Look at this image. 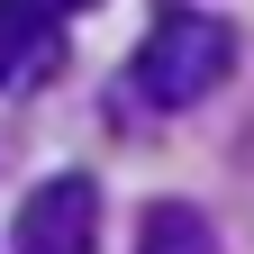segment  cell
Returning a JSON list of instances; mask_svg holds the SVG:
<instances>
[{
  "label": "cell",
  "mask_w": 254,
  "mask_h": 254,
  "mask_svg": "<svg viewBox=\"0 0 254 254\" xmlns=\"http://www.w3.org/2000/svg\"><path fill=\"white\" fill-rule=\"evenodd\" d=\"M227 64H236V37H227V27L200 18V9H173V18L136 46V100L190 109V100H209V91L227 82Z\"/></svg>",
  "instance_id": "6da1fadb"
},
{
  "label": "cell",
  "mask_w": 254,
  "mask_h": 254,
  "mask_svg": "<svg viewBox=\"0 0 254 254\" xmlns=\"http://www.w3.org/2000/svg\"><path fill=\"white\" fill-rule=\"evenodd\" d=\"M55 9H64V0H0V82H18V64L46 55Z\"/></svg>",
  "instance_id": "277c9868"
},
{
  "label": "cell",
  "mask_w": 254,
  "mask_h": 254,
  "mask_svg": "<svg viewBox=\"0 0 254 254\" xmlns=\"http://www.w3.org/2000/svg\"><path fill=\"white\" fill-rule=\"evenodd\" d=\"M136 254H227V245H218V227L190 200H154L145 227H136Z\"/></svg>",
  "instance_id": "3957f363"
},
{
  "label": "cell",
  "mask_w": 254,
  "mask_h": 254,
  "mask_svg": "<svg viewBox=\"0 0 254 254\" xmlns=\"http://www.w3.org/2000/svg\"><path fill=\"white\" fill-rule=\"evenodd\" d=\"M64 9H91V0H64Z\"/></svg>",
  "instance_id": "5b68a950"
},
{
  "label": "cell",
  "mask_w": 254,
  "mask_h": 254,
  "mask_svg": "<svg viewBox=\"0 0 254 254\" xmlns=\"http://www.w3.org/2000/svg\"><path fill=\"white\" fill-rule=\"evenodd\" d=\"M100 245V190H91L82 173H55L27 190L18 209V254H91Z\"/></svg>",
  "instance_id": "7a4b0ae2"
}]
</instances>
